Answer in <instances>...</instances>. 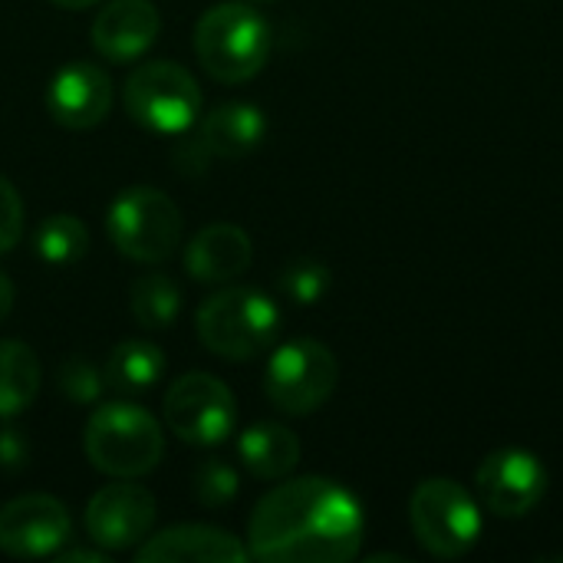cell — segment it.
<instances>
[{
  "mask_svg": "<svg viewBox=\"0 0 563 563\" xmlns=\"http://www.w3.org/2000/svg\"><path fill=\"white\" fill-rule=\"evenodd\" d=\"M360 501L330 478H290L267 492L247 521L251 561L346 563L363 544Z\"/></svg>",
  "mask_w": 563,
  "mask_h": 563,
  "instance_id": "6da1fadb",
  "label": "cell"
},
{
  "mask_svg": "<svg viewBox=\"0 0 563 563\" xmlns=\"http://www.w3.org/2000/svg\"><path fill=\"white\" fill-rule=\"evenodd\" d=\"M195 53L211 79L224 86L247 82L267 66L271 23L247 0L218 3L195 26Z\"/></svg>",
  "mask_w": 563,
  "mask_h": 563,
  "instance_id": "7a4b0ae2",
  "label": "cell"
},
{
  "mask_svg": "<svg viewBox=\"0 0 563 563\" xmlns=\"http://www.w3.org/2000/svg\"><path fill=\"white\" fill-rule=\"evenodd\" d=\"M82 449L96 472L109 478H142L158 468L165 455V432L148 409L115 399L89 416Z\"/></svg>",
  "mask_w": 563,
  "mask_h": 563,
  "instance_id": "3957f363",
  "label": "cell"
},
{
  "mask_svg": "<svg viewBox=\"0 0 563 563\" xmlns=\"http://www.w3.org/2000/svg\"><path fill=\"white\" fill-rule=\"evenodd\" d=\"M195 330L205 350H211L214 356L247 363L271 350V343L277 340L280 310L267 294L254 287H224L198 307Z\"/></svg>",
  "mask_w": 563,
  "mask_h": 563,
  "instance_id": "277c9868",
  "label": "cell"
},
{
  "mask_svg": "<svg viewBox=\"0 0 563 563\" xmlns=\"http://www.w3.org/2000/svg\"><path fill=\"white\" fill-rule=\"evenodd\" d=\"M106 231L122 257L162 264L181 244V211L165 191L152 185H132L112 198L106 211Z\"/></svg>",
  "mask_w": 563,
  "mask_h": 563,
  "instance_id": "5b68a950",
  "label": "cell"
},
{
  "mask_svg": "<svg viewBox=\"0 0 563 563\" xmlns=\"http://www.w3.org/2000/svg\"><path fill=\"white\" fill-rule=\"evenodd\" d=\"M122 106L142 129L175 135L195 125L201 115V86L185 66L172 59H152L129 73L122 86Z\"/></svg>",
  "mask_w": 563,
  "mask_h": 563,
  "instance_id": "8992f818",
  "label": "cell"
},
{
  "mask_svg": "<svg viewBox=\"0 0 563 563\" xmlns=\"http://www.w3.org/2000/svg\"><path fill=\"white\" fill-rule=\"evenodd\" d=\"M409 525L416 541L442 561L465 558L482 538L478 501L452 478H429L412 492Z\"/></svg>",
  "mask_w": 563,
  "mask_h": 563,
  "instance_id": "52a82bcc",
  "label": "cell"
},
{
  "mask_svg": "<svg viewBox=\"0 0 563 563\" xmlns=\"http://www.w3.org/2000/svg\"><path fill=\"white\" fill-rule=\"evenodd\" d=\"M340 363L320 340H290L277 346L264 369V396L287 416H310L333 396Z\"/></svg>",
  "mask_w": 563,
  "mask_h": 563,
  "instance_id": "ba28073f",
  "label": "cell"
},
{
  "mask_svg": "<svg viewBox=\"0 0 563 563\" xmlns=\"http://www.w3.org/2000/svg\"><path fill=\"white\" fill-rule=\"evenodd\" d=\"M162 416L175 439L195 449H211L234 432L238 402L218 376L188 373L168 386L162 399Z\"/></svg>",
  "mask_w": 563,
  "mask_h": 563,
  "instance_id": "9c48e42d",
  "label": "cell"
},
{
  "mask_svg": "<svg viewBox=\"0 0 563 563\" xmlns=\"http://www.w3.org/2000/svg\"><path fill=\"white\" fill-rule=\"evenodd\" d=\"M158 518V505L148 488L132 485V478H115V485L99 488L82 515L86 534L102 551H132L139 548Z\"/></svg>",
  "mask_w": 563,
  "mask_h": 563,
  "instance_id": "30bf717a",
  "label": "cell"
},
{
  "mask_svg": "<svg viewBox=\"0 0 563 563\" xmlns=\"http://www.w3.org/2000/svg\"><path fill=\"white\" fill-rule=\"evenodd\" d=\"M73 534L69 508L53 495H20L0 508V551L16 561L53 558Z\"/></svg>",
  "mask_w": 563,
  "mask_h": 563,
  "instance_id": "8fae6325",
  "label": "cell"
},
{
  "mask_svg": "<svg viewBox=\"0 0 563 563\" xmlns=\"http://www.w3.org/2000/svg\"><path fill=\"white\" fill-rule=\"evenodd\" d=\"M478 498L498 518L528 515L548 492V468L534 452L501 449L478 465Z\"/></svg>",
  "mask_w": 563,
  "mask_h": 563,
  "instance_id": "7c38bea8",
  "label": "cell"
},
{
  "mask_svg": "<svg viewBox=\"0 0 563 563\" xmlns=\"http://www.w3.org/2000/svg\"><path fill=\"white\" fill-rule=\"evenodd\" d=\"M46 109L63 129H92L112 109V79L99 63L73 59L46 86Z\"/></svg>",
  "mask_w": 563,
  "mask_h": 563,
  "instance_id": "4fadbf2b",
  "label": "cell"
},
{
  "mask_svg": "<svg viewBox=\"0 0 563 563\" xmlns=\"http://www.w3.org/2000/svg\"><path fill=\"white\" fill-rule=\"evenodd\" d=\"M142 563H247L251 551L234 534L211 525H175L148 534L135 548Z\"/></svg>",
  "mask_w": 563,
  "mask_h": 563,
  "instance_id": "5bb4252c",
  "label": "cell"
},
{
  "mask_svg": "<svg viewBox=\"0 0 563 563\" xmlns=\"http://www.w3.org/2000/svg\"><path fill=\"white\" fill-rule=\"evenodd\" d=\"M162 30V16L152 0H109L92 20V46L109 63L139 59Z\"/></svg>",
  "mask_w": 563,
  "mask_h": 563,
  "instance_id": "9a60e30c",
  "label": "cell"
},
{
  "mask_svg": "<svg viewBox=\"0 0 563 563\" xmlns=\"http://www.w3.org/2000/svg\"><path fill=\"white\" fill-rule=\"evenodd\" d=\"M254 261V244L244 228L218 221L201 228L185 247V271L198 284H231Z\"/></svg>",
  "mask_w": 563,
  "mask_h": 563,
  "instance_id": "2e32d148",
  "label": "cell"
},
{
  "mask_svg": "<svg viewBox=\"0 0 563 563\" xmlns=\"http://www.w3.org/2000/svg\"><path fill=\"white\" fill-rule=\"evenodd\" d=\"M267 119L251 102H221L201 115L198 142L214 158H241L264 142Z\"/></svg>",
  "mask_w": 563,
  "mask_h": 563,
  "instance_id": "e0dca14e",
  "label": "cell"
},
{
  "mask_svg": "<svg viewBox=\"0 0 563 563\" xmlns=\"http://www.w3.org/2000/svg\"><path fill=\"white\" fill-rule=\"evenodd\" d=\"M238 455L254 478L280 482L300 462V439L280 422H257L238 439Z\"/></svg>",
  "mask_w": 563,
  "mask_h": 563,
  "instance_id": "ac0fdd59",
  "label": "cell"
},
{
  "mask_svg": "<svg viewBox=\"0 0 563 563\" xmlns=\"http://www.w3.org/2000/svg\"><path fill=\"white\" fill-rule=\"evenodd\" d=\"M43 369L36 353L20 340H0V419L26 412L40 393Z\"/></svg>",
  "mask_w": 563,
  "mask_h": 563,
  "instance_id": "d6986e66",
  "label": "cell"
},
{
  "mask_svg": "<svg viewBox=\"0 0 563 563\" xmlns=\"http://www.w3.org/2000/svg\"><path fill=\"white\" fill-rule=\"evenodd\" d=\"M162 373H165V356L155 343H145V340H122L106 356V366H102L106 389H115L125 396L152 389L162 379Z\"/></svg>",
  "mask_w": 563,
  "mask_h": 563,
  "instance_id": "ffe728a7",
  "label": "cell"
},
{
  "mask_svg": "<svg viewBox=\"0 0 563 563\" xmlns=\"http://www.w3.org/2000/svg\"><path fill=\"white\" fill-rule=\"evenodd\" d=\"M181 290L168 274H139L129 287V313L142 330H168L178 320Z\"/></svg>",
  "mask_w": 563,
  "mask_h": 563,
  "instance_id": "44dd1931",
  "label": "cell"
},
{
  "mask_svg": "<svg viewBox=\"0 0 563 563\" xmlns=\"http://www.w3.org/2000/svg\"><path fill=\"white\" fill-rule=\"evenodd\" d=\"M89 231L73 214H49L33 231V251L46 264H73L86 254Z\"/></svg>",
  "mask_w": 563,
  "mask_h": 563,
  "instance_id": "7402d4cb",
  "label": "cell"
},
{
  "mask_svg": "<svg viewBox=\"0 0 563 563\" xmlns=\"http://www.w3.org/2000/svg\"><path fill=\"white\" fill-rule=\"evenodd\" d=\"M56 383L63 389V396L69 402H79V406H89V402H99L102 389H106V379L102 373H96V366L82 356H66L59 363V373H56Z\"/></svg>",
  "mask_w": 563,
  "mask_h": 563,
  "instance_id": "603a6c76",
  "label": "cell"
},
{
  "mask_svg": "<svg viewBox=\"0 0 563 563\" xmlns=\"http://www.w3.org/2000/svg\"><path fill=\"white\" fill-rule=\"evenodd\" d=\"M195 495L208 508H221L238 498V472L228 462L208 459L195 472Z\"/></svg>",
  "mask_w": 563,
  "mask_h": 563,
  "instance_id": "cb8c5ba5",
  "label": "cell"
},
{
  "mask_svg": "<svg viewBox=\"0 0 563 563\" xmlns=\"http://www.w3.org/2000/svg\"><path fill=\"white\" fill-rule=\"evenodd\" d=\"M280 287H284V294L294 300V303H317L323 294H327V287H330V271L323 267V264H317V261H297L294 267H287L284 271V277H280Z\"/></svg>",
  "mask_w": 563,
  "mask_h": 563,
  "instance_id": "d4e9b609",
  "label": "cell"
},
{
  "mask_svg": "<svg viewBox=\"0 0 563 563\" xmlns=\"http://www.w3.org/2000/svg\"><path fill=\"white\" fill-rule=\"evenodd\" d=\"M23 228H26L23 198L13 188V181L0 175V254H7V251H13L20 244Z\"/></svg>",
  "mask_w": 563,
  "mask_h": 563,
  "instance_id": "484cf974",
  "label": "cell"
},
{
  "mask_svg": "<svg viewBox=\"0 0 563 563\" xmlns=\"http://www.w3.org/2000/svg\"><path fill=\"white\" fill-rule=\"evenodd\" d=\"M30 462V442L20 429L7 426L0 429V468L7 472H20Z\"/></svg>",
  "mask_w": 563,
  "mask_h": 563,
  "instance_id": "4316f807",
  "label": "cell"
},
{
  "mask_svg": "<svg viewBox=\"0 0 563 563\" xmlns=\"http://www.w3.org/2000/svg\"><path fill=\"white\" fill-rule=\"evenodd\" d=\"M59 563H109V554L99 548V551H63V554H53Z\"/></svg>",
  "mask_w": 563,
  "mask_h": 563,
  "instance_id": "83f0119b",
  "label": "cell"
},
{
  "mask_svg": "<svg viewBox=\"0 0 563 563\" xmlns=\"http://www.w3.org/2000/svg\"><path fill=\"white\" fill-rule=\"evenodd\" d=\"M13 300H16V290H13L10 277H7V274H0V323L10 317V310H13Z\"/></svg>",
  "mask_w": 563,
  "mask_h": 563,
  "instance_id": "f1b7e54d",
  "label": "cell"
},
{
  "mask_svg": "<svg viewBox=\"0 0 563 563\" xmlns=\"http://www.w3.org/2000/svg\"><path fill=\"white\" fill-rule=\"evenodd\" d=\"M56 7H63V10H86V7H96V3H102V0H53Z\"/></svg>",
  "mask_w": 563,
  "mask_h": 563,
  "instance_id": "f546056e",
  "label": "cell"
},
{
  "mask_svg": "<svg viewBox=\"0 0 563 563\" xmlns=\"http://www.w3.org/2000/svg\"><path fill=\"white\" fill-rule=\"evenodd\" d=\"M247 3H267V0H247Z\"/></svg>",
  "mask_w": 563,
  "mask_h": 563,
  "instance_id": "4dcf8cb0",
  "label": "cell"
},
{
  "mask_svg": "<svg viewBox=\"0 0 563 563\" xmlns=\"http://www.w3.org/2000/svg\"><path fill=\"white\" fill-rule=\"evenodd\" d=\"M561 561H563V554H561Z\"/></svg>",
  "mask_w": 563,
  "mask_h": 563,
  "instance_id": "1f68e13d",
  "label": "cell"
}]
</instances>
